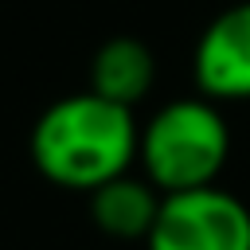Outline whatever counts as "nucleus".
<instances>
[{"mask_svg":"<svg viewBox=\"0 0 250 250\" xmlns=\"http://www.w3.org/2000/svg\"><path fill=\"white\" fill-rule=\"evenodd\" d=\"M191 74L203 98L250 102V0L223 8L195 39Z\"/></svg>","mask_w":250,"mask_h":250,"instance_id":"20e7f679","label":"nucleus"},{"mask_svg":"<svg viewBox=\"0 0 250 250\" xmlns=\"http://www.w3.org/2000/svg\"><path fill=\"white\" fill-rule=\"evenodd\" d=\"M156 82V59L145 39L137 35H113L105 39L90 59V90L117 105H137Z\"/></svg>","mask_w":250,"mask_h":250,"instance_id":"39448f33","label":"nucleus"},{"mask_svg":"<svg viewBox=\"0 0 250 250\" xmlns=\"http://www.w3.org/2000/svg\"><path fill=\"white\" fill-rule=\"evenodd\" d=\"M230 156V125L211 98H176L160 105L137 137L141 176L160 191L211 188Z\"/></svg>","mask_w":250,"mask_h":250,"instance_id":"f03ea898","label":"nucleus"},{"mask_svg":"<svg viewBox=\"0 0 250 250\" xmlns=\"http://www.w3.org/2000/svg\"><path fill=\"white\" fill-rule=\"evenodd\" d=\"M160 191L145 180V176H117L102 188L90 191V219L102 234L109 238H121V242H133V238H148L152 223H156V211H160Z\"/></svg>","mask_w":250,"mask_h":250,"instance_id":"423d86ee","label":"nucleus"},{"mask_svg":"<svg viewBox=\"0 0 250 250\" xmlns=\"http://www.w3.org/2000/svg\"><path fill=\"white\" fill-rule=\"evenodd\" d=\"M141 125L129 105L105 102L94 90L51 102L27 137L35 172L66 191H94L125 176L137 160Z\"/></svg>","mask_w":250,"mask_h":250,"instance_id":"f257e3e1","label":"nucleus"},{"mask_svg":"<svg viewBox=\"0 0 250 250\" xmlns=\"http://www.w3.org/2000/svg\"><path fill=\"white\" fill-rule=\"evenodd\" d=\"M145 250H250V207L211 184L160 199Z\"/></svg>","mask_w":250,"mask_h":250,"instance_id":"7ed1b4c3","label":"nucleus"}]
</instances>
